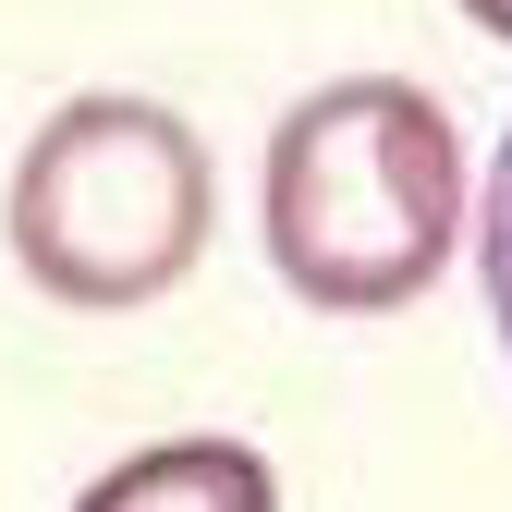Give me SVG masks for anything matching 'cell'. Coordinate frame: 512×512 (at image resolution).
<instances>
[{"mask_svg": "<svg viewBox=\"0 0 512 512\" xmlns=\"http://www.w3.org/2000/svg\"><path fill=\"white\" fill-rule=\"evenodd\" d=\"M269 269L330 317L415 305L464 244V147L452 110L403 74H342L281 110L269 135Z\"/></svg>", "mask_w": 512, "mask_h": 512, "instance_id": "obj_1", "label": "cell"}, {"mask_svg": "<svg viewBox=\"0 0 512 512\" xmlns=\"http://www.w3.org/2000/svg\"><path fill=\"white\" fill-rule=\"evenodd\" d=\"M208 244V147L159 98H74L13 171V256L49 305H159Z\"/></svg>", "mask_w": 512, "mask_h": 512, "instance_id": "obj_2", "label": "cell"}, {"mask_svg": "<svg viewBox=\"0 0 512 512\" xmlns=\"http://www.w3.org/2000/svg\"><path fill=\"white\" fill-rule=\"evenodd\" d=\"M74 512H281V476L244 439H159V452L110 464Z\"/></svg>", "mask_w": 512, "mask_h": 512, "instance_id": "obj_3", "label": "cell"}, {"mask_svg": "<svg viewBox=\"0 0 512 512\" xmlns=\"http://www.w3.org/2000/svg\"><path fill=\"white\" fill-rule=\"evenodd\" d=\"M476 281H488L500 354H512V135H500V159H488V196H476Z\"/></svg>", "mask_w": 512, "mask_h": 512, "instance_id": "obj_4", "label": "cell"}, {"mask_svg": "<svg viewBox=\"0 0 512 512\" xmlns=\"http://www.w3.org/2000/svg\"><path fill=\"white\" fill-rule=\"evenodd\" d=\"M464 13H476V25H488V37H512V0H464Z\"/></svg>", "mask_w": 512, "mask_h": 512, "instance_id": "obj_5", "label": "cell"}]
</instances>
